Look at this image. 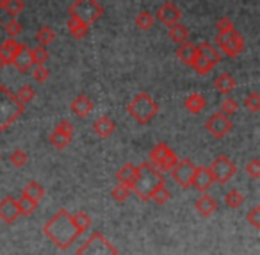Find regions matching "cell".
<instances>
[{
	"label": "cell",
	"mask_w": 260,
	"mask_h": 255,
	"mask_svg": "<svg viewBox=\"0 0 260 255\" xmlns=\"http://www.w3.org/2000/svg\"><path fill=\"white\" fill-rule=\"evenodd\" d=\"M68 31L75 40H84V38L87 36V33H89V25H86V23H82L80 20L70 16L68 18Z\"/></svg>",
	"instance_id": "cell-23"
},
{
	"label": "cell",
	"mask_w": 260,
	"mask_h": 255,
	"mask_svg": "<svg viewBox=\"0 0 260 255\" xmlns=\"http://www.w3.org/2000/svg\"><path fill=\"white\" fill-rule=\"evenodd\" d=\"M114 129H116L114 122H112L109 116H100V118H98L96 122L93 123L94 134H96L98 137H102V139H107L109 136H112Z\"/></svg>",
	"instance_id": "cell-18"
},
{
	"label": "cell",
	"mask_w": 260,
	"mask_h": 255,
	"mask_svg": "<svg viewBox=\"0 0 260 255\" xmlns=\"http://www.w3.org/2000/svg\"><path fill=\"white\" fill-rule=\"evenodd\" d=\"M72 223L75 225L77 232H79V236H80V234H84L87 229H89L93 221H91V218H89L87 212L79 211V212H75V214H72Z\"/></svg>",
	"instance_id": "cell-28"
},
{
	"label": "cell",
	"mask_w": 260,
	"mask_h": 255,
	"mask_svg": "<svg viewBox=\"0 0 260 255\" xmlns=\"http://www.w3.org/2000/svg\"><path fill=\"white\" fill-rule=\"evenodd\" d=\"M177 162H178L177 154H175L171 148H168L166 154H164V157H162V161H160V164H159V172L160 173H162V172H170V169L173 168Z\"/></svg>",
	"instance_id": "cell-37"
},
{
	"label": "cell",
	"mask_w": 260,
	"mask_h": 255,
	"mask_svg": "<svg viewBox=\"0 0 260 255\" xmlns=\"http://www.w3.org/2000/svg\"><path fill=\"white\" fill-rule=\"evenodd\" d=\"M4 66H6V63H4V59H2V58H0V70H2V68H4Z\"/></svg>",
	"instance_id": "cell-50"
},
{
	"label": "cell",
	"mask_w": 260,
	"mask_h": 255,
	"mask_svg": "<svg viewBox=\"0 0 260 255\" xmlns=\"http://www.w3.org/2000/svg\"><path fill=\"white\" fill-rule=\"evenodd\" d=\"M196 50H198L200 55H203V58H207L209 61H212L214 65H217V63L221 61V52L217 50V47L209 43V41H203V43L196 45Z\"/></svg>",
	"instance_id": "cell-22"
},
{
	"label": "cell",
	"mask_w": 260,
	"mask_h": 255,
	"mask_svg": "<svg viewBox=\"0 0 260 255\" xmlns=\"http://www.w3.org/2000/svg\"><path fill=\"white\" fill-rule=\"evenodd\" d=\"M25 105L8 86L0 84V130H6L23 115Z\"/></svg>",
	"instance_id": "cell-3"
},
{
	"label": "cell",
	"mask_w": 260,
	"mask_h": 255,
	"mask_svg": "<svg viewBox=\"0 0 260 255\" xmlns=\"http://www.w3.org/2000/svg\"><path fill=\"white\" fill-rule=\"evenodd\" d=\"M20 211L18 205H16V200L13 196H4L0 200V219L8 225H13V223L18 219Z\"/></svg>",
	"instance_id": "cell-14"
},
{
	"label": "cell",
	"mask_w": 260,
	"mask_h": 255,
	"mask_svg": "<svg viewBox=\"0 0 260 255\" xmlns=\"http://www.w3.org/2000/svg\"><path fill=\"white\" fill-rule=\"evenodd\" d=\"M70 109H72L73 115H77L79 118H86V116L91 115V111L94 109V104L87 95H79V97H75L72 100Z\"/></svg>",
	"instance_id": "cell-15"
},
{
	"label": "cell",
	"mask_w": 260,
	"mask_h": 255,
	"mask_svg": "<svg viewBox=\"0 0 260 255\" xmlns=\"http://www.w3.org/2000/svg\"><path fill=\"white\" fill-rule=\"evenodd\" d=\"M216 43L221 48V52L228 58H237L244 50V40L235 29L224 34H216Z\"/></svg>",
	"instance_id": "cell-7"
},
{
	"label": "cell",
	"mask_w": 260,
	"mask_h": 255,
	"mask_svg": "<svg viewBox=\"0 0 260 255\" xmlns=\"http://www.w3.org/2000/svg\"><path fill=\"white\" fill-rule=\"evenodd\" d=\"M168 148H170V147H168L166 143H157L155 147L150 150L148 162L157 169V172H159V164H160V161H162V157H164V154H166Z\"/></svg>",
	"instance_id": "cell-29"
},
{
	"label": "cell",
	"mask_w": 260,
	"mask_h": 255,
	"mask_svg": "<svg viewBox=\"0 0 260 255\" xmlns=\"http://www.w3.org/2000/svg\"><path fill=\"white\" fill-rule=\"evenodd\" d=\"M13 66H15L18 72L27 73L30 72V68L34 66V59H32V48L27 47L25 43L18 45V50H16L15 58H13Z\"/></svg>",
	"instance_id": "cell-11"
},
{
	"label": "cell",
	"mask_w": 260,
	"mask_h": 255,
	"mask_svg": "<svg viewBox=\"0 0 260 255\" xmlns=\"http://www.w3.org/2000/svg\"><path fill=\"white\" fill-rule=\"evenodd\" d=\"M104 13V8L98 0H75L70 6V16L80 20L86 25H93Z\"/></svg>",
	"instance_id": "cell-5"
},
{
	"label": "cell",
	"mask_w": 260,
	"mask_h": 255,
	"mask_svg": "<svg viewBox=\"0 0 260 255\" xmlns=\"http://www.w3.org/2000/svg\"><path fill=\"white\" fill-rule=\"evenodd\" d=\"M138 172H139L138 166L132 164V162H126V164H123L121 168L116 172V180L132 189V186H134V182H136V177H138Z\"/></svg>",
	"instance_id": "cell-16"
},
{
	"label": "cell",
	"mask_w": 260,
	"mask_h": 255,
	"mask_svg": "<svg viewBox=\"0 0 260 255\" xmlns=\"http://www.w3.org/2000/svg\"><path fill=\"white\" fill-rule=\"evenodd\" d=\"M194 207H196V211H198V214L209 218V216H212L214 212L217 211V202L214 200L209 193H202V196L196 200Z\"/></svg>",
	"instance_id": "cell-17"
},
{
	"label": "cell",
	"mask_w": 260,
	"mask_h": 255,
	"mask_svg": "<svg viewBox=\"0 0 260 255\" xmlns=\"http://www.w3.org/2000/svg\"><path fill=\"white\" fill-rule=\"evenodd\" d=\"M242 105H244L248 111L251 112H256L260 111V95L256 93V91H253V93H249L248 97L244 98V102H242Z\"/></svg>",
	"instance_id": "cell-41"
},
{
	"label": "cell",
	"mask_w": 260,
	"mask_h": 255,
	"mask_svg": "<svg viewBox=\"0 0 260 255\" xmlns=\"http://www.w3.org/2000/svg\"><path fill=\"white\" fill-rule=\"evenodd\" d=\"M214 184V177L210 173V168H205V166H196L194 177H192L191 186L194 187L200 193H207V191L212 187Z\"/></svg>",
	"instance_id": "cell-13"
},
{
	"label": "cell",
	"mask_w": 260,
	"mask_h": 255,
	"mask_svg": "<svg viewBox=\"0 0 260 255\" xmlns=\"http://www.w3.org/2000/svg\"><path fill=\"white\" fill-rule=\"evenodd\" d=\"M23 9H25V2H23V0H6L4 11L8 13L11 18H16L18 15H22Z\"/></svg>",
	"instance_id": "cell-34"
},
{
	"label": "cell",
	"mask_w": 260,
	"mask_h": 255,
	"mask_svg": "<svg viewBox=\"0 0 260 255\" xmlns=\"http://www.w3.org/2000/svg\"><path fill=\"white\" fill-rule=\"evenodd\" d=\"M48 58H50V54H48L47 47H41V45H38L36 48H32L34 65H45V63L48 61Z\"/></svg>",
	"instance_id": "cell-42"
},
{
	"label": "cell",
	"mask_w": 260,
	"mask_h": 255,
	"mask_svg": "<svg viewBox=\"0 0 260 255\" xmlns=\"http://www.w3.org/2000/svg\"><path fill=\"white\" fill-rule=\"evenodd\" d=\"M126 111H128V115L132 116L139 125H146V123H150L157 116V112H159V104L153 100L152 95L143 91V93H138L130 100V104L126 105Z\"/></svg>",
	"instance_id": "cell-4"
},
{
	"label": "cell",
	"mask_w": 260,
	"mask_h": 255,
	"mask_svg": "<svg viewBox=\"0 0 260 255\" xmlns=\"http://www.w3.org/2000/svg\"><path fill=\"white\" fill-rule=\"evenodd\" d=\"M36 40H38V43H40L41 47H48V45L54 43V40H55L54 29H52V27H48V25H43L40 31H38Z\"/></svg>",
	"instance_id": "cell-31"
},
{
	"label": "cell",
	"mask_w": 260,
	"mask_h": 255,
	"mask_svg": "<svg viewBox=\"0 0 260 255\" xmlns=\"http://www.w3.org/2000/svg\"><path fill=\"white\" fill-rule=\"evenodd\" d=\"M130 193H132V189H130L128 186H125V184H116L114 187H112L111 191V196L114 202H118V204H123V202L126 200V198L130 196Z\"/></svg>",
	"instance_id": "cell-36"
},
{
	"label": "cell",
	"mask_w": 260,
	"mask_h": 255,
	"mask_svg": "<svg viewBox=\"0 0 260 255\" xmlns=\"http://www.w3.org/2000/svg\"><path fill=\"white\" fill-rule=\"evenodd\" d=\"M246 221H248L253 229H260V205H255V207L246 214Z\"/></svg>",
	"instance_id": "cell-46"
},
{
	"label": "cell",
	"mask_w": 260,
	"mask_h": 255,
	"mask_svg": "<svg viewBox=\"0 0 260 255\" xmlns=\"http://www.w3.org/2000/svg\"><path fill=\"white\" fill-rule=\"evenodd\" d=\"M9 161H11V164L15 168H22V166L27 164L29 157H27V154L23 150H13L11 155H9Z\"/></svg>",
	"instance_id": "cell-43"
},
{
	"label": "cell",
	"mask_w": 260,
	"mask_h": 255,
	"mask_svg": "<svg viewBox=\"0 0 260 255\" xmlns=\"http://www.w3.org/2000/svg\"><path fill=\"white\" fill-rule=\"evenodd\" d=\"M237 111H239V102L235 100V98L226 97L223 102H221V112H223V115H226L228 118H230L232 115H235Z\"/></svg>",
	"instance_id": "cell-40"
},
{
	"label": "cell",
	"mask_w": 260,
	"mask_h": 255,
	"mask_svg": "<svg viewBox=\"0 0 260 255\" xmlns=\"http://www.w3.org/2000/svg\"><path fill=\"white\" fill-rule=\"evenodd\" d=\"M196 54H198V50H196V45H191V43H187V41H185V43H182L180 48L177 50V58L187 66L192 65Z\"/></svg>",
	"instance_id": "cell-24"
},
{
	"label": "cell",
	"mask_w": 260,
	"mask_h": 255,
	"mask_svg": "<svg viewBox=\"0 0 260 255\" xmlns=\"http://www.w3.org/2000/svg\"><path fill=\"white\" fill-rule=\"evenodd\" d=\"M55 130H59L61 134H66V136H70V137H73V132H75V129H73V125L68 120H61V122L57 123V127H55Z\"/></svg>",
	"instance_id": "cell-49"
},
{
	"label": "cell",
	"mask_w": 260,
	"mask_h": 255,
	"mask_svg": "<svg viewBox=\"0 0 260 255\" xmlns=\"http://www.w3.org/2000/svg\"><path fill=\"white\" fill-rule=\"evenodd\" d=\"M235 86H237V80L232 75H228V73H221V75H217L214 79V88L221 95H230L235 90Z\"/></svg>",
	"instance_id": "cell-19"
},
{
	"label": "cell",
	"mask_w": 260,
	"mask_h": 255,
	"mask_svg": "<svg viewBox=\"0 0 260 255\" xmlns=\"http://www.w3.org/2000/svg\"><path fill=\"white\" fill-rule=\"evenodd\" d=\"M157 20L168 27L175 25V23H180V20H182L180 8L175 6L173 2H164L159 8V11H157Z\"/></svg>",
	"instance_id": "cell-12"
},
{
	"label": "cell",
	"mask_w": 260,
	"mask_h": 255,
	"mask_svg": "<svg viewBox=\"0 0 260 255\" xmlns=\"http://www.w3.org/2000/svg\"><path fill=\"white\" fill-rule=\"evenodd\" d=\"M216 29H217V34H224V33H230V31H234V23H232L230 18H226V16H223V18L217 20L216 23Z\"/></svg>",
	"instance_id": "cell-48"
},
{
	"label": "cell",
	"mask_w": 260,
	"mask_h": 255,
	"mask_svg": "<svg viewBox=\"0 0 260 255\" xmlns=\"http://www.w3.org/2000/svg\"><path fill=\"white\" fill-rule=\"evenodd\" d=\"M23 194L29 198H32V200L40 202L41 198L45 196V189L43 186H41L40 182H36V180H32V182H29L25 187H23Z\"/></svg>",
	"instance_id": "cell-30"
},
{
	"label": "cell",
	"mask_w": 260,
	"mask_h": 255,
	"mask_svg": "<svg viewBox=\"0 0 260 255\" xmlns=\"http://www.w3.org/2000/svg\"><path fill=\"white\" fill-rule=\"evenodd\" d=\"M34 97H36V91L32 90V86H29V84H25V86H22L18 90V93H16V98H18L20 102H22L23 105L30 104V102L34 100Z\"/></svg>",
	"instance_id": "cell-39"
},
{
	"label": "cell",
	"mask_w": 260,
	"mask_h": 255,
	"mask_svg": "<svg viewBox=\"0 0 260 255\" xmlns=\"http://www.w3.org/2000/svg\"><path fill=\"white\" fill-rule=\"evenodd\" d=\"M30 70H32V77L36 82H47L48 77H50V72H48L45 65H34Z\"/></svg>",
	"instance_id": "cell-44"
},
{
	"label": "cell",
	"mask_w": 260,
	"mask_h": 255,
	"mask_svg": "<svg viewBox=\"0 0 260 255\" xmlns=\"http://www.w3.org/2000/svg\"><path fill=\"white\" fill-rule=\"evenodd\" d=\"M214 63L212 61H209L207 58H203V55H200V54H196V58H194V61H192V65H191V68L194 70L198 75H207V73H210L214 70Z\"/></svg>",
	"instance_id": "cell-27"
},
{
	"label": "cell",
	"mask_w": 260,
	"mask_h": 255,
	"mask_svg": "<svg viewBox=\"0 0 260 255\" xmlns=\"http://www.w3.org/2000/svg\"><path fill=\"white\" fill-rule=\"evenodd\" d=\"M194 172H196L194 162H191L189 159H178L177 164L170 169L171 179H173L180 187H184V189H187V187L191 186Z\"/></svg>",
	"instance_id": "cell-9"
},
{
	"label": "cell",
	"mask_w": 260,
	"mask_h": 255,
	"mask_svg": "<svg viewBox=\"0 0 260 255\" xmlns=\"http://www.w3.org/2000/svg\"><path fill=\"white\" fill-rule=\"evenodd\" d=\"M38 204H40V202H36V200H32V198L25 196V194H22V196L16 200L20 216H32L34 212H36V209H38Z\"/></svg>",
	"instance_id": "cell-25"
},
{
	"label": "cell",
	"mask_w": 260,
	"mask_h": 255,
	"mask_svg": "<svg viewBox=\"0 0 260 255\" xmlns=\"http://www.w3.org/2000/svg\"><path fill=\"white\" fill-rule=\"evenodd\" d=\"M205 129L209 130L210 136H214L216 139H223V137L234 129V123H232V120L228 118L226 115H223V112L219 111V112H214V115L207 120Z\"/></svg>",
	"instance_id": "cell-10"
},
{
	"label": "cell",
	"mask_w": 260,
	"mask_h": 255,
	"mask_svg": "<svg viewBox=\"0 0 260 255\" xmlns=\"http://www.w3.org/2000/svg\"><path fill=\"white\" fill-rule=\"evenodd\" d=\"M77 255H118V248L100 232H93L89 239L77 250Z\"/></svg>",
	"instance_id": "cell-6"
},
{
	"label": "cell",
	"mask_w": 260,
	"mask_h": 255,
	"mask_svg": "<svg viewBox=\"0 0 260 255\" xmlns=\"http://www.w3.org/2000/svg\"><path fill=\"white\" fill-rule=\"evenodd\" d=\"M224 204H226V207H230V209L241 207V205L244 204V194L237 189L228 191V193L224 194Z\"/></svg>",
	"instance_id": "cell-35"
},
{
	"label": "cell",
	"mask_w": 260,
	"mask_h": 255,
	"mask_svg": "<svg viewBox=\"0 0 260 255\" xmlns=\"http://www.w3.org/2000/svg\"><path fill=\"white\" fill-rule=\"evenodd\" d=\"M48 141H50V143L54 145L57 150H64V148L68 147L70 143H72V137L66 136V134H61L59 130L54 129V132L48 136Z\"/></svg>",
	"instance_id": "cell-33"
},
{
	"label": "cell",
	"mask_w": 260,
	"mask_h": 255,
	"mask_svg": "<svg viewBox=\"0 0 260 255\" xmlns=\"http://www.w3.org/2000/svg\"><path fill=\"white\" fill-rule=\"evenodd\" d=\"M4 31L8 33L9 38H16V36H20V34H22L23 27H22V23H20L18 20L13 18V20H9V22L4 25Z\"/></svg>",
	"instance_id": "cell-45"
},
{
	"label": "cell",
	"mask_w": 260,
	"mask_h": 255,
	"mask_svg": "<svg viewBox=\"0 0 260 255\" xmlns=\"http://www.w3.org/2000/svg\"><path fill=\"white\" fill-rule=\"evenodd\" d=\"M18 45L20 43L15 40V38H9V40H6V41L0 43V58L4 59L6 66L13 63V58H15L16 50H18Z\"/></svg>",
	"instance_id": "cell-20"
},
{
	"label": "cell",
	"mask_w": 260,
	"mask_h": 255,
	"mask_svg": "<svg viewBox=\"0 0 260 255\" xmlns=\"http://www.w3.org/2000/svg\"><path fill=\"white\" fill-rule=\"evenodd\" d=\"M171 198V193H170V189L166 187V184L164 186H160V187H157L155 191L152 193V196H150V200H153L157 205H164V204H168V200Z\"/></svg>",
	"instance_id": "cell-38"
},
{
	"label": "cell",
	"mask_w": 260,
	"mask_h": 255,
	"mask_svg": "<svg viewBox=\"0 0 260 255\" xmlns=\"http://www.w3.org/2000/svg\"><path fill=\"white\" fill-rule=\"evenodd\" d=\"M139 172H138V177H136V182L132 186V191L138 194L141 200H150L152 193L157 189V187L164 186L166 180H164V175L160 172H157L148 161L141 162L138 166Z\"/></svg>",
	"instance_id": "cell-2"
},
{
	"label": "cell",
	"mask_w": 260,
	"mask_h": 255,
	"mask_svg": "<svg viewBox=\"0 0 260 255\" xmlns=\"http://www.w3.org/2000/svg\"><path fill=\"white\" fill-rule=\"evenodd\" d=\"M209 168L214 177V182H219V184H226L228 180H232V177L237 173V166H235L226 155L216 157Z\"/></svg>",
	"instance_id": "cell-8"
},
{
	"label": "cell",
	"mask_w": 260,
	"mask_h": 255,
	"mask_svg": "<svg viewBox=\"0 0 260 255\" xmlns=\"http://www.w3.org/2000/svg\"><path fill=\"white\" fill-rule=\"evenodd\" d=\"M0 25H2V22H0Z\"/></svg>",
	"instance_id": "cell-52"
},
{
	"label": "cell",
	"mask_w": 260,
	"mask_h": 255,
	"mask_svg": "<svg viewBox=\"0 0 260 255\" xmlns=\"http://www.w3.org/2000/svg\"><path fill=\"white\" fill-rule=\"evenodd\" d=\"M4 4H6V0H0V9H4Z\"/></svg>",
	"instance_id": "cell-51"
},
{
	"label": "cell",
	"mask_w": 260,
	"mask_h": 255,
	"mask_svg": "<svg viewBox=\"0 0 260 255\" xmlns=\"http://www.w3.org/2000/svg\"><path fill=\"white\" fill-rule=\"evenodd\" d=\"M246 173L255 180L260 179V161L258 159H251V161L246 164Z\"/></svg>",
	"instance_id": "cell-47"
},
{
	"label": "cell",
	"mask_w": 260,
	"mask_h": 255,
	"mask_svg": "<svg viewBox=\"0 0 260 255\" xmlns=\"http://www.w3.org/2000/svg\"><path fill=\"white\" fill-rule=\"evenodd\" d=\"M43 232H45V236H47L55 246L61 248V250L70 248L73 241L79 237V232H77L75 225L72 223V214H70L66 209L57 211L50 218V221L45 223Z\"/></svg>",
	"instance_id": "cell-1"
},
{
	"label": "cell",
	"mask_w": 260,
	"mask_h": 255,
	"mask_svg": "<svg viewBox=\"0 0 260 255\" xmlns=\"http://www.w3.org/2000/svg\"><path fill=\"white\" fill-rule=\"evenodd\" d=\"M168 34H170V40L173 41V43H185L189 38V29L185 25H182V23H175V25L170 27V31H168Z\"/></svg>",
	"instance_id": "cell-26"
},
{
	"label": "cell",
	"mask_w": 260,
	"mask_h": 255,
	"mask_svg": "<svg viewBox=\"0 0 260 255\" xmlns=\"http://www.w3.org/2000/svg\"><path fill=\"white\" fill-rule=\"evenodd\" d=\"M153 23H155V16L150 11H141L136 16V25L141 31H150L153 27Z\"/></svg>",
	"instance_id": "cell-32"
},
{
	"label": "cell",
	"mask_w": 260,
	"mask_h": 255,
	"mask_svg": "<svg viewBox=\"0 0 260 255\" xmlns=\"http://www.w3.org/2000/svg\"><path fill=\"white\" fill-rule=\"evenodd\" d=\"M184 105H185V109L191 112V115H198V112H202L203 109H205L207 100H205V97H203L202 93H191L187 98H185Z\"/></svg>",
	"instance_id": "cell-21"
}]
</instances>
